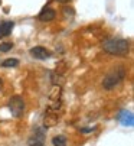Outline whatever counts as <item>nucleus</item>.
Here are the masks:
<instances>
[{"instance_id": "f3484780", "label": "nucleus", "mask_w": 134, "mask_h": 146, "mask_svg": "<svg viewBox=\"0 0 134 146\" xmlns=\"http://www.w3.org/2000/svg\"><path fill=\"white\" fill-rule=\"evenodd\" d=\"M56 2H59V3H69L71 0H56Z\"/></svg>"}, {"instance_id": "4468645a", "label": "nucleus", "mask_w": 134, "mask_h": 146, "mask_svg": "<svg viewBox=\"0 0 134 146\" xmlns=\"http://www.w3.org/2000/svg\"><path fill=\"white\" fill-rule=\"evenodd\" d=\"M62 15H63L65 19H71V17H74L75 12H74L72 7H63V9H62Z\"/></svg>"}, {"instance_id": "423d86ee", "label": "nucleus", "mask_w": 134, "mask_h": 146, "mask_svg": "<svg viewBox=\"0 0 134 146\" xmlns=\"http://www.w3.org/2000/svg\"><path fill=\"white\" fill-rule=\"evenodd\" d=\"M118 120H120V123L123 124V126L131 127L133 124H134V116H133L130 111H121V113L118 114Z\"/></svg>"}, {"instance_id": "f03ea898", "label": "nucleus", "mask_w": 134, "mask_h": 146, "mask_svg": "<svg viewBox=\"0 0 134 146\" xmlns=\"http://www.w3.org/2000/svg\"><path fill=\"white\" fill-rule=\"evenodd\" d=\"M125 77V68L124 67H116L111 70L102 80V87L105 90H113L116 86H118L120 82Z\"/></svg>"}, {"instance_id": "f8f14e48", "label": "nucleus", "mask_w": 134, "mask_h": 146, "mask_svg": "<svg viewBox=\"0 0 134 146\" xmlns=\"http://www.w3.org/2000/svg\"><path fill=\"white\" fill-rule=\"evenodd\" d=\"M17 65H19V61L15 58H9L2 62V67H5V68H12V67H17Z\"/></svg>"}, {"instance_id": "aec40b11", "label": "nucleus", "mask_w": 134, "mask_h": 146, "mask_svg": "<svg viewBox=\"0 0 134 146\" xmlns=\"http://www.w3.org/2000/svg\"><path fill=\"white\" fill-rule=\"evenodd\" d=\"M0 38H2V33H0Z\"/></svg>"}, {"instance_id": "39448f33", "label": "nucleus", "mask_w": 134, "mask_h": 146, "mask_svg": "<svg viewBox=\"0 0 134 146\" xmlns=\"http://www.w3.org/2000/svg\"><path fill=\"white\" fill-rule=\"evenodd\" d=\"M59 121V116L56 113H52V111H48L46 114H45L43 117V127L48 129V127H53L56 126Z\"/></svg>"}, {"instance_id": "a211bd4d", "label": "nucleus", "mask_w": 134, "mask_h": 146, "mask_svg": "<svg viewBox=\"0 0 134 146\" xmlns=\"http://www.w3.org/2000/svg\"><path fill=\"white\" fill-rule=\"evenodd\" d=\"M29 146H45L43 143H35V145H29Z\"/></svg>"}, {"instance_id": "2eb2a0df", "label": "nucleus", "mask_w": 134, "mask_h": 146, "mask_svg": "<svg viewBox=\"0 0 134 146\" xmlns=\"http://www.w3.org/2000/svg\"><path fill=\"white\" fill-rule=\"evenodd\" d=\"M12 48H13V44H10V42H5V44L0 45V52H7V51H10Z\"/></svg>"}, {"instance_id": "6ab92c4d", "label": "nucleus", "mask_w": 134, "mask_h": 146, "mask_svg": "<svg viewBox=\"0 0 134 146\" xmlns=\"http://www.w3.org/2000/svg\"><path fill=\"white\" fill-rule=\"evenodd\" d=\"M2 86H3V80L0 78V88H2Z\"/></svg>"}, {"instance_id": "ddd939ff", "label": "nucleus", "mask_w": 134, "mask_h": 146, "mask_svg": "<svg viewBox=\"0 0 134 146\" xmlns=\"http://www.w3.org/2000/svg\"><path fill=\"white\" fill-rule=\"evenodd\" d=\"M51 78H52V82H53V86H59V87H61V84L63 82V77H62V74H58V72H52V74H51Z\"/></svg>"}, {"instance_id": "20e7f679", "label": "nucleus", "mask_w": 134, "mask_h": 146, "mask_svg": "<svg viewBox=\"0 0 134 146\" xmlns=\"http://www.w3.org/2000/svg\"><path fill=\"white\" fill-rule=\"evenodd\" d=\"M29 52L36 59H48V58H51V51H48L46 48H43V46H35Z\"/></svg>"}, {"instance_id": "9b49d317", "label": "nucleus", "mask_w": 134, "mask_h": 146, "mask_svg": "<svg viewBox=\"0 0 134 146\" xmlns=\"http://www.w3.org/2000/svg\"><path fill=\"white\" fill-rule=\"evenodd\" d=\"M52 145L53 146H66V137L62 135H58V136L52 137Z\"/></svg>"}, {"instance_id": "1a4fd4ad", "label": "nucleus", "mask_w": 134, "mask_h": 146, "mask_svg": "<svg viewBox=\"0 0 134 146\" xmlns=\"http://www.w3.org/2000/svg\"><path fill=\"white\" fill-rule=\"evenodd\" d=\"M61 96H62V91H61V87L59 86H53L49 91V98L51 101H61Z\"/></svg>"}, {"instance_id": "6e6552de", "label": "nucleus", "mask_w": 134, "mask_h": 146, "mask_svg": "<svg viewBox=\"0 0 134 146\" xmlns=\"http://www.w3.org/2000/svg\"><path fill=\"white\" fill-rule=\"evenodd\" d=\"M13 26H15V22H12V20L3 22L2 25H0V33H2V36H7V35H10Z\"/></svg>"}, {"instance_id": "7ed1b4c3", "label": "nucleus", "mask_w": 134, "mask_h": 146, "mask_svg": "<svg viewBox=\"0 0 134 146\" xmlns=\"http://www.w3.org/2000/svg\"><path fill=\"white\" fill-rule=\"evenodd\" d=\"M9 109H10V113L15 117H22L23 113H25V109H26L25 100L22 98L20 96H13L9 100Z\"/></svg>"}, {"instance_id": "f257e3e1", "label": "nucleus", "mask_w": 134, "mask_h": 146, "mask_svg": "<svg viewBox=\"0 0 134 146\" xmlns=\"http://www.w3.org/2000/svg\"><path fill=\"white\" fill-rule=\"evenodd\" d=\"M102 49L113 55H125V54H128L130 44L127 39L111 38V39H107L102 42Z\"/></svg>"}, {"instance_id": "dca6fc26", "label": "nucleus", "mask_w": 134, "mask_h": 146, "mask_svg": "<svg viewBox=\"0 0 134 146\" xmlns=\"http://www.w3.org/2000/svg\"><path fill=\"white\" fill-rule=\"evenodd\" d=\"M92 130H95V127H94V126H91V127H84V129H81V132H82V133H88V132H92Z\"/></svg>"}, {"instance_id": "0eeeda50", "label": "nucleus", "mask_w": 134, "mask_h": 146, "mask_svg": "<svg viewBox=\"0 0 134 146\" xmlns=\"http://www.w3.org/2000/svg\"><path fill=\"white\" fill-rule=\"evenodd\" d=\"M56 16L55 10L51 9V7H45L40 13H39V20H42V22H51V20H53Z\"/></svg>"}, {"instance_id": "9d476101", "label": "nucleus", "mask_w": 134, "mask_h": 146, "mask_svg": "<svg viewBox=\"0 0 134 146\" xmlns=\"http://www.w3.org/2000/svg\"><path fill=\"white\" fill-rule=\"evenodd\" d=\"M43 130L42 129H38L35 132V135L29 139V145H35V143H43Z\"/></svg>"}]
</instances>
